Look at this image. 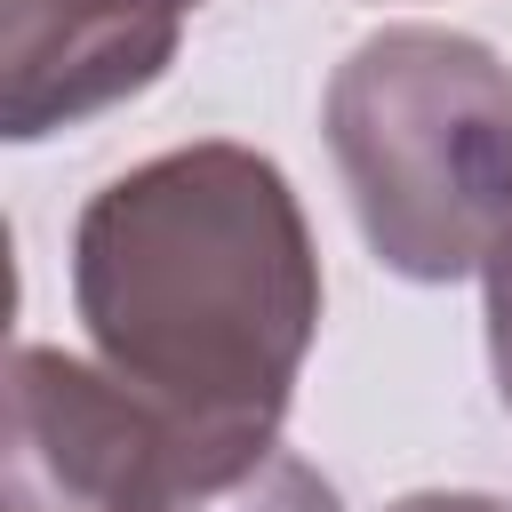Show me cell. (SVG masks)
<instances>
[{
    "label": "cell",
    "instance_id": "6",
    "mask_svg": "<svg viewBox=\"0 0 512 512\" xmlns=\"http://www.w3.org/2000/svg\"><path fill=\"white\" fill-rule=\"evenodd\" d=\"M392 512H512L496 496H464V488H432V496H400Z\"/></svg>",
    "mask_w": 512,
    "mask_h": 512
},
{
    "label": "cell",
    "instance_id": "1",
    "mask_svg": "<svg viewBox=\"0 0 512 512\" xmlns=\"http://www.w3.org/2000/svg\"><path fill=\"white\" fill-rule=\"evenodd\" d=\"M72 304L136 392L200 424L280 432L320 328V256L264 152L184 144L80 208Z\"/></svg>",
    "mask_w": 512,
    "mask_h": 512
},
{
    "label": "cell",
    "instance_id": "3",
    "mask_svg": "<svg viewBox=\"0 0 512 512\" xmlns=\"http://www.w3.org/2000/svg\"><path fill=\"white\" fill-rule=\"evenodd\" d=\"M0 512H336V488L280 432L176 416L112 368L24 344Z\"/></svg>",
    "mask_w": 512,
    "mask_h": 512
},
{
    "label": "cell",
    "instance_id": "4",
    "mask_svg": "<svg viewBox=\"0 0 512 512\" xmlns=\"http://www.w3.org/2000/svg\"><path fill=\"white\" fill-rule=\"evenodd\" d=\"M200 0H0V120L8 136L72 128L176 56V32Z\"/></svg>",
    "mask_w": 512,
    "mask_h": 512
},
{
    "label": "cell",
    "instance_id": "2",
    "mask_svg": "<svg viewBox=\"0 0 512 512\" xmlns=\"http://www.w3.org/2000/svg\"><path fill=\"white\" fill-rule=\"evenodd\" d=\"M328 152L368 248L408 280L488 272L512 240V64L464 32L360 40L328 80Z\"/></svg>",
    "mask_w": 512,
    "mask_h": 512
},
{
    "label": "cell",
    "instance_id": "5",
    "mask_svg": "<svg viewBox=\"0 0 512 512\" xmlns=\"http://www.w3.org/2000/svg\"><path fill=\"white\" fill-rule=\"evenodd\" d=\"M488 360H496V384H504V408H512V240L488 264Z\"/></svg>",
    "mask_w": 512,
    "mask_h": 512
}]
</instances>
